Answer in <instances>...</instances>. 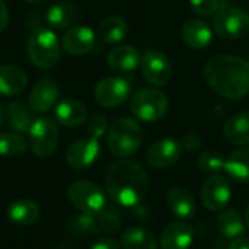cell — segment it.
I'll use <instances>...</instances> for the list:
<instances>
[{"instance_id":"d4e9b609","label":"cell","mask_w":249,"mask_h":249,"mask_svg":"<svg viewBox=\"0 0 249 249\" xmlns=\"http://www.w3.org/2000/svg\"><path fill=\"white\" fill-rule=\"evenodd\" d=\"M7 217L18 226H31L39 219V207L31 200H16L7 206Z\"/></svg>"},{"instance_id":"ab89813d","label":"cell","mask_w":249,"mask_h":249,"mask_svg":"<svg viewBox=\"0 0 249 249\" xmlns=\"http://www.w3.org/2000/svg\"><path fill=\"white\" fill-rule=\"evenodd\" d=\"M3 121H4V108H3V105L0 104V125L3 124Z\"/></svg>"},{"instance_id":"3957f363","label":"cell","mask_w":249,"mask_h":249,"mask_svg":"<svg viewBox=\"0 0 249 249\" xmlns=\"http://www.w3.org/2000/svg\"><path fill=\"white\" fill-rule=\"evenodd\" d=\"M26 53L34 66L39 69H53L60 61V41L53 29L39 26L29 35Z\"/></svg>"},{"instance_id":"f1b7e54d","label":"cell","mask_w":249,"mask_h":249,"mask_svg":"<svg viewBox=\"0 0 249 249\" xmlns=\"http://www.w3.org/2000/svg\"><path fill=\"white\" fill-rule=\"evenodd\" d=\"M77 18V9L71 3H57L53 4L45 12V22L53 29H66Z\"/></svg>"},{"instance_id":"8fae6325","label":"cell","mask_w":249,"mask_h":249,"mask_svg":"<svg viewBox=\"0 0 249 249\" xmlns=\"http://www.w3.org/2000/svg\"><path fill=\"white\" fill-rule=\"evenodd\" d=\"M130 83L123 77H105L99 80L93 89V96L98 105L104 108H117L130 96Z\"/></svg>"},{"instance_id":"74e56055","label":"cell","mask_w":249,"mask_h":249,"mask_svg":"<svg viewBox=\"0 0 249 249\" xmlns=\"http://www.w3.org/2000/svg\"><path fill=\"white\" fill-rule=\"evenodd\" d=\"M228 249H249V239L244 238V236H239L229 244Z\"/></svg>"},{"instance_id":"60d3db41","label":"cell","mask_w":249,"mask_h":249,"mask_svg":"<svg viewBox=\"0 0 249 249\" xmlns=\"http://www.w3.org/2000/svg\"><path fill=\"white\" fill-rule=\"evenodd\" d=\"M26 3H32V4H41V3H45L47 0H23Z\"/></svg>"},{"instance_id":"44dd1931","label":"cell","mask_w":249,"mask_h":249,"mask_svg":"<svg viewBox=\"0 0 249 249\" xmlns=\"http://www.w3.org/2000/svg\"><path fill=\"white\" fill-rule=\"evenodd\" d=\"M28 85L26 71L15 64L0 66V95L15 96L20 93Z\"/></svg>"},{"instance_id":"277c9868","label":"cell","mask_w":249,"mask_h":249,"mask_svg":"<svg viewBox=\"0 0 249 249\" xmlns=\"http://www.w3.org/2000/svg\"><path fill=\"white\" fill-rule=\"evenodd\" d=\"M143 143V128L133 118H118L108 131V147L118 158H128Z\"/></svg>"},{"instance_id":"ac0fdd59","label":"cell","mask_w":249,"mask_h":249,"mask_svg":"<svg viewBox=\"0 0 249 249\" xmlns=\"http://www.w3.org/2000/svg\"><path fill=\"white\" fill-rule=\"evenodd\" d=\"M182 38L188 47L194 50H204L213 39V31L206 20L191 18L182 25Z\"/></svg>"},{"instance_id":"e575fe53","label":"cell","mask_w":249,"mask_h":249,"mask_svg":"<svg viewBox=\"0 0 249 249\" xmlns=\"http://www.w3.org/2000/svg\"><path fill=\"white\" fill-rule=\"evenodd\" d=\"M181 147L187 152H196L201 147V137L196 133H188L182 137Z\"/></svg>"},{"instance_id":"cb8c5ba5","label":"cell","mask_w":249,"mask_h":249,"mask_svg":"<svg viewBox=\"0 0 249 249\" xmlns=\"http://www.w3.org/2000/svg\"><path fill=\"white\" fill-rule=\"evenodd\" d=\"M226 174L239 184L249 182V146H242L233 150L225 160Z\"/></svg>"},{"instance_id":"2e32d148","label":"cell","mask_w":249,"mask_h":249,"mask_svg":"<svg viewBox=\"0 0 249 249\" xmlns=\"http://www.w3.org/2000/svg\"><path fill=\"white\" fill-rule=\"evenodd\" d=\"M58 96H60L58 85L51 79H41L31 89L29 107L39 114L48 112L57 104Z\"/></svg>"},{"instance_id":"52a82bcc","label":"cell","mask_w":249,"mask_h":249,"mask_svg":"<svg viewBox=\"0 0 249 249\" xmlns=\"http://www.w3.org/2000/svg\"><path fill=\"white\" fill-rule=\"evenodd\" d=\"M214 32L226 39L244 38L249 34V15L241 7L219 9L213 18Z\"/></svg>"},{"instance_id":"484cf974","label":"cell","mask_w":249,"mask_h":249,"mask_svg":"<svg viewBox=\"0 0 249 249\" xmlns=\"http://www.w3.org/2000/svg\"><path fill=\"white\" fill-rule=\"evenodd\" d=\"M127 32V22L121 16H108L99 23L96 29V38L105 44H118L125 38Z\"/></svg>"},{"instance_id":"f546056e","label":"cell","mask_w":249,"mask_h":249,"mask_svg":"<svg viewBox=\"0 0 249 249\" xmlns=\"http://www.w3.org/2000/svg\"><path fill=\"white\" fill-rule=\"evenodd\" d=\"M217 229L222 233V236L228 239H236L244 235L247 226L238 210L226 209L217 217Z\"/></svg>"},{"instance_id":"83f0119b","label":"cell","mask_w":249,"mask_h":249,"mask_svg":"<svg viewBox=\"0 0 249 249\" xmlns=\"http://www.w3.org/2000/svg\"><path fill=\"white\" fill-rule=\"evenodd\" d=\"M4 120H6L7 125L12 130H15L16 133H19V134L20 133H28L32 123H34L29 109L20 101H13L6 107Z\"/></svg>"},{"instance_id":"e0dca14e","label":"cell","mask_w":249,"mask_h":249,"mask_svg":"<svg viewBox=\"0 0 249 249\" xmlns=\"http://www.w3.org/2000/svg\"><path fill=\"white\" fill-rule=\"evenodd\" d=\"M194 241V229L187 222L168 225L160 233L162 249H188Z\"/></svg>"},{"instance_id":"d6a6232c","label":"cell","mask_w":249,"mask_h":249,"mask_svg":"<svg viewBox=\"0 0 249 249\" xmlns=\"http://www.w3.org/2000/svg\"><path fill=\"white\" fill-rule=\"evenodd\" d=\"M190 4L200 16H212L220 9V0H190Z\"/></svg>"},{"instance_id":"6da1fadb","label":"cell","mask_w":249,"mask_h":249,"mask_svg":"<svg viewBox=\"0 0 249 249\" xmlns=\"http://www.w3.org/2000/svg\"><path fill=\"white\" fill-rule=\"evenodd\" d=\"M203 74L209 86L225 99L239 101L249 93V61L242 57L213 55L204 64Z\"/></svg>"},{"instance_id":"f35d334b","label":"cell","mask_w":249,"mask_h":249,"mask_svg":"<svg viewBox=\"0 0 249 249\" xmlns=\"http://www.w3.org/2000/svg\"><path fill=\"white\" fill-rule=\"evenodd\" d=\"M244 222H245V226H247V229H249V204H248V207H247L245 216H244Z\"/></svg>"},{"instance_id":"ba28073f","label":"cell","mask_w":249,"mask_h":249,"mask_svg":"<svg viewBox=\"0 0 249 249\" xmlns=\"http://www.w3.org/2000/svg\"><path fill=\"white\" fill-rule=\"evenodd\" d=\"M67 197L80 213H99L105 209V194L92 181H76L67 190Z\"/></svg>"},{"instance_id":"4316f807","label":"cell","mask_w":249,"mask_h":249,"mask_svg":"<svg viewBox=\"0 0 249 249\" xmlns=\"http://www.w3.org/2000/svg\"><path fill=\"white\" fill-rule=\"evenodd\" d=\"M120 245L123 249H158V241L144 228H128L123 232Z\"/></svg>"},{"instance_id":"603a6c76","label":"cell","mask_w":249,"mask_h":249,"mask_svg":"<svg viewBox=\"0 0 249 249\" xmlns=\"http://www.w3.org/2000/svg\"><path fill=\"white\" fill-rule=\"evenodd\" d=\"M225 139L235 146L249 144V111H241L232 115L223 127Z\"/></svg>"},{"instance_id":"d590c367","label":"cell","mask_w":249,"mask_h":249,"mask_svg":"<svg viewBox=\"0 0 249 249\" xmlns=\"http://www.w3.org/2000/svg\"><path fill=\"white\" fill-rule=\"evenodd\" d=\"M89 249H120V244L114 238H99L96 239Z\"/></svg>"},{"instance_id":"5bb4252c","label":"cell","mask_w":249,"mask_h":249,"mask_svg":"<svg viewBox=\"0 0 249 249\" xmlns=\"http://www.w3.org/2000/svg\"><path fill=\"white\" fill-rule=\"evenodd\" d=\"M182 155L181 143L174 139H162L153 143L147 153L146 162L153 169H166L175 165Z\"/></svg>"},{"instance_id":"836d02e7","label":"cell","mask_w":249,"mask_h":249,"mask_svg":"<svg viewBox=\"0 0 249 249\" xmlns=\"http://www.w3.org/2000/svg\"><path fill=\"white\" fill-rule=\"evenodd\" d=\"M107 127H108V123H107V118L104 115H95L92 117V120L89 121L88 124V133L89 136L95 137V139H99L105 131H107Z\"/></svg>"},{"instance_id":"7a4b0ae2","label":"cell","mask_w":249,"mask_h":249,"mask_svg":"<svg viewBox=\"0 0 249 249\" xmlns=\"http://www.w3.org/2000/svg\"><path fill=\"white\" fill-rule=\"evenodd\" d=\"M149 177L134 160L120 159L109 166L105 175V188L111 200L123 207L139 204L149 191Z\"/></svg>"},{"instance_id":"8992f818","label":"cell","mask_w":249,"mask_h":249,"mask_svg":"<svg viewBox=\"0 0 249 249\" xmlns=\"http://www.w3.org/2000/svg\"><path fill=\"white\" fill-rule=\"evenodd\" d=\"M121 228V222L117 214L111 212L99 213H80L74 216L69 223V231L74 235H96V233H115Z\"/></svg>"},{"instance_id":"8d00e7d4","label":"cell","mask_w":249,"mask_h":249,"mask_svg":"<svg viewBox=\"0 0 249 249\" xmlns=\"http://www.w3.org/2000/svg\"><path fill=\"white\" fill-rule=\"evenodd\" d=\"M9 25V9L4 0H0V32L4 31Z\"/></svg>"},{"instance_id":"7402d4cb","label":"cell","mask_w":249,"mask_h":249,"mask_svg":"<svg viewBox=\"0 0 249 249\" xmlns=\"http://www.w3.org/2000/svg\"><path fill=\"white\" fill-rule=\"evenodd\" d=\"M55 120L64 127H79L88 118L86 107L76 99H64L57 104L54 109Z\"/></svg>"},{"instance_id":"4fadbf2b","label":"cell","mask_w":249,"mask_h":249,"mask_svg":"<svg viewBox=\"0 0 249 249\" xmlns=\"http://www.w3.org/2000/svg\"><path fill=\"white\" fill-rule=\"evenodd\" d=\"M99 156V142L98 139L89 136L73 142L66 152V162L73 169L89 168Z\"/></svg>"},{"instance_id":"9a60e30c","label":"cell","mask_w":249,"mask_h":249,"mask_svg":"<svg viewBox=\"0 0 249 249\" xmlns=\"http://www.w3.org/2000/svg\"><path fill=\"white\" fill-rule=\"evenodd\" d=\"M96 42V32L88 26H71L69 28L61 39V47L67 54L83 55L89 53Z\"/></svg>"},{"instance_id":"5b68a950","label":"cell","mask_w":249,"mask_h":249,"mask_svg":"<svg viewBox=\"0 0 249 249\" xmlns=\"http://www.w3.org/2000/svg\"><path fill=\"white\" fill-rule=\"evenodd\" d=\"M169 99L165 92L158 88H144L133 93L130 99V111L142 121L153 123L166 115Z\"/></svg>"},{"instance_id":"7c38bea8","label":"cell","mask_w":249,"mask_h":249,"mask_svg":"<svg viewBox=\"0 0 249 249\" xmlns=\"http://www.w3.org/2000/svg\"><path fill=\"white\" fill-rule=\"evenodd\" d=\"M232 197V187L226 177L219 174L210 175V178L203 184L201 201L203 206L210 212H222L226 209Z\"/></svg>"},{"instance_id":"30bf717a","label":"cell","mask_w":249,"mask_h":249,"mask_svg":"<svg viewBox=\"0 0 249 249\" xmlns=\"http://www.w3.org/2000/svg\"><path fill=\"white\" fill-rule=\"evenodd\" d=\"M140 69L144 80L153 88H163L172 77V66L169 58L155 50H149L142 55Z\"/></svg>"},{"instance_id":"ffe728a7","label":"cell","mask_w":249,"mask_h":249,"mask_svg":"<svg viewBox=\"0 0 249 249\" xmlns=\"http://www.w3.org/2000/svg\"><path fill=\"white\" fill-rule=\"evenodd\" d=\"M140 60L142 55L133 45H117L107 55L108 66L118 73H128L136 70L140 66Z\"/></svg>"},{"instance_id":"1f68e13d","label":"cell","mask_w":249,"mask_h":249,"mask_svg":"<svg viewBox=\"0 0 249 249\" xmlns=\"http://www.w3.org/2000/svg\"><path fill=\"white\" fill-rule=\"evenodd\" d=\"M197 166L206 175H216L225 168V159L216 150H206L198 156Z\"/></svg>"},{"instance_id":"9c48e42d","label":"cell","mask_w":249,"mask_h":249,"mask_svg":"<svg viewBox=\"0 0 249 249\" xmlns=\"http://www.w3.org/2000/svg\"><path fill=\"white\" fill-rule=\"evenodd\" d=\"M29 147L38 158H48L54 153L58 143V128L54 120L41 117L34 120L29 131Z\"/></svg>"},{"instance_id":"d6986e66","label":"cell","mask_w":249,"mask_h":249,"mask_svg":"<svg viewBox=\"0 0 249 249\" xmlns=\"http://www.w3.org/2000/svg\"><path fill=\"white\" fill-rule=\"evenodd\" d=\"M166 206L175 217L182 220L193 219L197 212V204L193 194L181 187H175L169 190L166 196Z\"/></svg>"},{"instance_id":"4dcf8cb0","label":"cell","mask_w":249,"mask_h":249,"mask_svg":"<svg viewBox=\"0 0 249 249\" xmlns=\"http://www.w3.org/2000/svg\"><path fill=\"white\" fill-rule=\"evenodd\" d=\"M29 142L19 133H0V156L16 158L28 150Z\"/></svg>"}]
</instances>
